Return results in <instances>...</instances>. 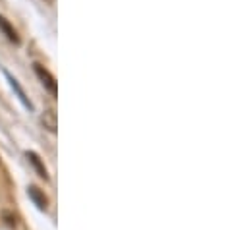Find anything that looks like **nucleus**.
<instances>
[{"label":"nucleus","mask_w":249,"mask_h":230,"mask_svg":"<svg viewBox=\"0 0 249 230\" xmlns=\"http://www.w3.org/2000/svg\"><path fill=\"white\" fill-rule=\"evenodd\" d=\"M35 74H37V77L41 79V83L45 85V89H47L53 97H56V95H58V83H56L54 76H53L47 68H43L41 64H35Z\"/></svg>","instance_id":"1"},{"label":"nucleus","mask_w":249,"mask_h":230,"mask_svg":"<svg viewBox=\"0 0 249 230\" xmlns=\"http://www.w3.org/2000/svg\"><path fill=\"white\" fill-rule=\"evenodd\" d=\"M4 76L8 77V81H10V85H12V89L16 91V95L19 97V101L23 103V107H25V109H29V111H33V103H31L29 99H27V95H25V91L21 89V85L18 83V79H16V77H14V76H12L10 72H6V70H4Z\"/></svg>","instance_id":"2"},{"label":"nucleus","mask_w":249,"mask_h":230,"mask_svg":"<svg viewBox=\"0 0 249 230\" xmlns=\"http://www.w3.org/2000/svg\"><path fill=\"white\" fill-rule=\"evenodd\" d=\"M27 192H29V197L33 199V203H35L39 209H43V211H45V209L49 207V197L45 195V192H43V190H39L37 186H29V190H27Z\"/></svg>","instance_id":"3"},{"label":"nucleus","mask_w":249,"mask_h":230,"mask_svg":"<svg viewBox=\"0 0 249 230\" xmlns=\"http://www.w3.org/2000/svg\"><path fill=\"white\" fill-rule=\"evenodd\" d=\"M0 31L8 37V41H12L14 45H19V35H18V31L12 27V23H10L4 16H0Z\"/></svg>","instance_id":"4"},{"label":"nucleus","mask_w":249,"mask_h":230,"mask_svg":"<svg viewBox=\"0 0 249 230\" xmlns=\"http://www.w3.org/2000/svg\"><path fill=\"white\" fill-rule=\"evenodd\" d=\"M25 155H27V159H29V163H31V165L35 167V171L39 172V176H41V178H45V180H49V172H47V167L43 165V161H41V157H39V155H37L35 151H27Z\"/></svg>","instance_id":"5"},{"label":"nucleus","mask_w":249,"mask_h":230,"mask_svg":"<svg viewBox=\"0 0 249 230\" xmlns=\"http://www.w3.org/2000/svg\"><path fill=\"white\" fill-rule=\"evenodd\" d=\"M41 122H43V126L49 130V132H56V128H58V122H56V113L54 111H47L43 118H41Z\"/></svg>","instance_id":"6"}]
</instances>
